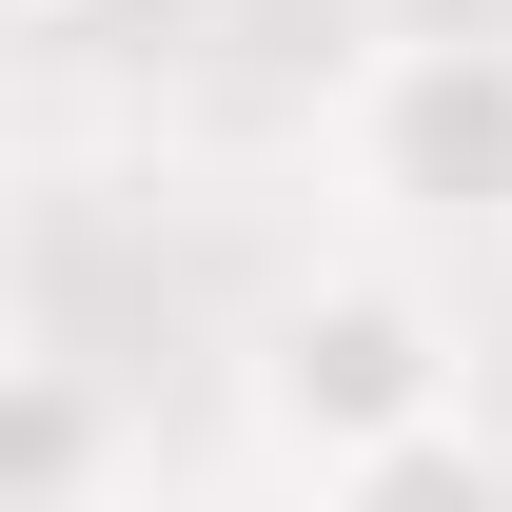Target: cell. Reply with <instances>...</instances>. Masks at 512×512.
Segmentation results:
<instances>
[{
  "label": "cell",
  "mask_w": 512,
  "mask_h": 512,
  "mask_svg": "<svg viewBox=\"0 0 512 512\" xmlns=\"http://www.w3.org/2000/svg\"><path fill=\"white\" fill-rule=\"evenodd\" d=\"M237 473L256 493H335V512L493 473V434H473V316L434 296L414 237H355V256L256 296V335H237Z\"/></svg>",
  "instance_id": "1"
},
{
  "label": "cell",
  "mask_w": 512,
  "mask_h": 512,
  "mask_svg": "<svg viewBox=\"0 0 512 512\" xmlns=\"http://www.w3.org/2000/svg\"><path fill=\"white\" fill-rule=\"evenodd\" d=\"M335 197H355V237H512V40L493 20H394L355 40L335 79Z\"/></svg>",
  "instance_id": "2"
}]
</instances>
